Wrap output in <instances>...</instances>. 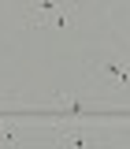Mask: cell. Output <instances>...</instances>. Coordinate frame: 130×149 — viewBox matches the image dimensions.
Segmentation results:
<instances>
[{
  "label": "cell",
  "mask_w": 130,
  "mask_h": 149,
  "mask_svg": "<svg viewBox=\"0 0 130 149\" xmlns=\"http://www.w3.org/2000/svg\"><path fill=\"white\" fill-rule=\"evenodd\" d=\"M74 4H59V0H26L22 4V26H71L74 19Z\"/></svg>",
  "instance_id": "cell-1"
},
{
  "label": "cell",
  "mask_w": 130,
  "mask_h": 149,
  "mask_svg": "<svg viewBox=\"0 0 130 149\" xmlns=\"http://www.w3.org/2000/svg\"><path fill=\"white\" fill-rule=\"evenodd\" d=\"M100 4H111V0H100Z\"/></svg>",
  "instance_id": "cell-6"
},
{
  "label": "cell",
  "mask_w": 130,
  "mask_h": 149,
  "mask_svg": "<svg viewBox=\"0 0 130 149\" xmlns=\"http://www.w3.org/2000/svg\"><path fill=\"white\" fill-rule=\"evenodd\" d=\"M48 104H52L56 112H71V116L86 108V104H82V101H78L74 93H52V97H48Z\"/></svg>",
  "instance_id": "cell-4"
},
{
  "label": "cell",
  "mask_w": 130,
  "mask_h": 149,
  "mask_svg": "<svg viewBox=\"0 0 130 149\" xmlns=\"http://www.w3.org/2000/svg\"><path fill=\"white\" fill-rule=\"evenodd\" d=\"M89 74L111 90H130V60H119L115 52H97L89 60Z\"/></svg>",
  "instance_id": "cell-2"
},
{
  "label": "cell",
  "mask_w": 130,
  "mask_h": 149,
  "mask_svg": "<svg viewBox=\"0 0 130 149\" xmlns=\"http://www.w3.org/2000/svg\"><path fill=\"white\" fill-rule=\"evenodd\" d=\"M100 142V134H93V130H82V127H63L59 134L52 138L56 149H89Z\"/></svg>",
  "instance_id": "cell-3"
},
{
  "label": "cell",
  "mask_w": 130,
  "mask_h": 149,
  "mask_svg": "<svg viewBox=\"0 0 130 149\" xmlns=\"http://www.w3.org/2000/svg\"><path fill=\"white\" fill-rule=\"evenodd\" d=\"M22 138H19V130L11 123H0V146H19Z\"/></svg>",
  "instance_id": "cell-5"
}]
</instances>
